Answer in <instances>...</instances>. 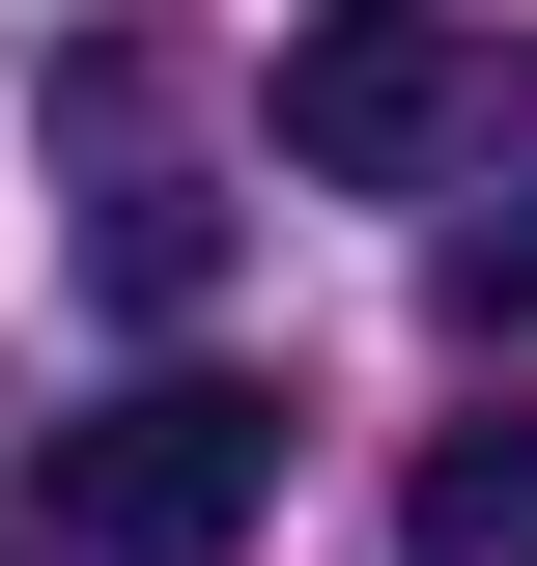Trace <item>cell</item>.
<instances>
[{"instance_id": "obj_5", "label": "cell", "mask_w": 537, "mask_h": 566, "mask_svg": "<svg viewBox=\"0 0 537 566\" xmlns=\"http://www.w3.org/2000/svg\"><path fill=\"white\" fill-rule=\"evenodd\" d=\"M424 283H453V340H509V312H537V199H453V227H424Z\"/></svg>"}, {"instance_id": "obj_2", "label": "cell", "mask_w": 537, "mask_h": 566, "mask_svg": "<svg viewBox=\"0 0 537 566\" xmlns=\"http://www.w3.org/2000/svg\"><path fill=\"white\" fill-rule=\"evenodd\" d=\"M255 510H283V397L255 368H141V397L57 424V538L85 566H227Z\"/></svg>"}, {"instance_id": "obj_1", "label": "cell", "mask_w": 537, "mask_h": 566, "mask_svg": "<svg viewBox=\"0 0 537 566\" xmlns=\"http://www.w3.org/2000/svg\"><path fill=\"white\" fill-rule=\"evenodd\" d=\"M481 142H509V57H481L453 0H312L283 29V170L312 199H453Z\"/></svg>"}, {"instance_id": "obj_3", "label": "cell", "mask_w": 537, "mask_h": 566, "mask_svg": "<svg viewBox=\"0 0 537 566\" xmlns=\"http://www.w3.org/2000/svg\"><path fill=\"white\" fill-rule=\"evenodd\" d=\"M397 538L424 566H537V397L509 424H424V453H397Z\"/></svg>"}, {"instance_id": "obj_4", "label": "cell", "mask_w": 537, "mask_h": 566, "mask_svg": "<svg viewBox=\"0 0 537 566\" xmlns=\"http://www.w3.org/2000/svg\"><path fill=\"white\" fill-rule=\"evenodd\" d=\"M85 283H114V312H199V283H227V199H170V170H141V199L85 227Z\"/></svg>"}]
</instances>
